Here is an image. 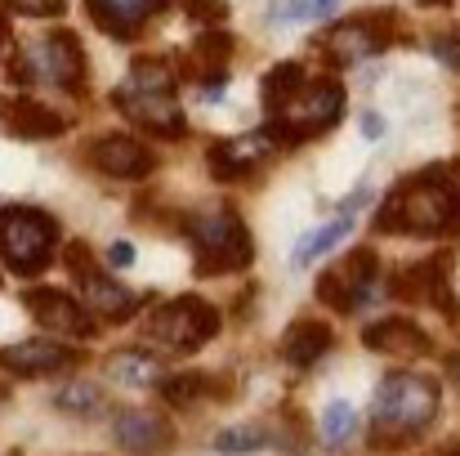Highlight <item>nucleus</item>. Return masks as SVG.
<instances>
[{"label": "nucleus", "instance_id": "f257e3e1", "mask_svg": "<svg viewBox=\"0 0 460 456\" xmlns=\"http://www.w3.org/2000/svg\"><path fill=\"white\" fill-rule=\"evenodd\" d=\"M438 416V385L425 371H389L371 403V448L394 452L416 443Z\"/></svg>", "mask_w": 460, "mask_h": 456}, {"label": "nucleus", "instance_id": "f03ea898", "mask_svg": "<svg viewBox=\"0 0 460 456\" xmlns=\"http://www.w3.org/2000/svg\"><path fill=\"white\" fill-rule=\"evenodd\" d=\"M456 219V197H452V179L447 165H429L411 179H402L389 201L376 215L380 233H411V237H434V233H452Z\"/></svg>", "mask_w": 460, "mask_h": 456}, {"label": "nucleus", "instance_id": "7ed1b4c3", "mask_svg": "<svg viewBox=\"0 0 460 456\" xmlns=\"http://www.w3.org/2000/svg\"><path fill=\"white\" fill-rule=\"evenodd\" d=\"M112 99L139 130H148L156 139H183L188 130L183 108L174 103V67L165 58H139Z\"/></svg>", "mask_w": 460, "mask_h": 456}, {"label": "nucleus", "instance_id": "20e7f679", "mask_svg": "<svg viewBox=\"0 0 460 456\" xmlns=\"http://www.w3.org/2000/svg\"><path fill=\"white\" fill-rule=\"evenodd\" d=\"M188 242H192V251H197V273H201V278L237 273V269H246L251 255H255L246 224H242L237 210H228V206L188 219Z\"/></svg>", "mask_w": 460, "mask_h": 456}, {"label": "nucleus", "instance_id": "39448f33", "mask_svg": "<svg viewBox=\"0 0 460 456\" xmlns=\"http://www.w3.org/2000/svg\"><path fill=\"white\" fill-rule=\"evenodd\" d=\"M58 246V224L36 210V206H0V260L9 273L31 278L54 260Z\"/></svg>", "mask_w": 460, "mask_h": 456}, {"label": "nucleus", "instance_id": "423d86ee", "mask_svg": "<svg viewBox=\"0 0 460 456\" xmlns=\"http://www.w3.org/2000/svg\"><path fill=\"white\" fill-rule=\"evenodd\" d=\"M344 112V90L340 81H313L305 76L300 90L273 108V135L278 144H300V139H313L322 130H331Z\"/></svg>", "mask_w": 460, "mask_h": 456}, {"label": "nucleus", "instance_id": "0eeeda50", "mask_svg": "<svg viewBox=\"0 0 460 456\" xmlns=\"http://www.w3.org/2000/svg\"><path fill=\"white\" fill-rule=\"evenodd\" d=\"M215 335H219V313L201 296H179V300L161 304L144 322V340L156 344L161 353H197Z\"/></svg>", "mask_w": 460, "mask_h": 456}, {"label": "nucleus", "instance_id": "6e6552de", "mask_svg": "<svg viewBox=\"0 0 460 456\" xmlns=\"http://www.w3.org/2000/svg\"><path fill=\"white\" fill-rule=\"evenodd\" d=\"M13 81H49L58 90H81L85 81V54L81 40L72 31H49L40 40H31L18 58H13Z\"/></svg>", "mask_w": 460, "mask_h": 456}, {"label": "nucleus", "instance_id": "1a4fd4ad", "mask_svg": "<svg viewBox=\"0 0 460 456\" xmlns=\"http://www.w3.org/2000/svg\"><path fill=\"white\" fill-rule=\"evenodd\" d=\"M380 287V260L376 251H353L344 260H335L322 278H317V300L340 308V313H353L376 296Z\"/></svg>", "mask_w": 460, "mask_h": 456}, {"label": "nucleus", "instance_id": "9d476101", "mask_svg": "<svg viewBox=\"0 0 460 456\" xmlns=\"http://www.w3.org/2000/svg\"><path fill=\"white\" fill-rule=\"evenodd\" d=\"M67 269H72V278L81 282V296H85V304H90L99 317L121 322V317H130V313L139 308L135 291H126L121 282H112V278L90 260V251H85L81 242H72V246H67Z\"/></svg>", "mask_w": 460, "mask_h": 456}, {"label": "nucleus", "instance_id": "9b49d317", "mask_svg": "<svg viewBox=\"0 0 460 456\" xmlns=\"http://www.w3.org/2000/svg\"><path fill=\"white\" fill-rule=\"evenodd\" d=\"M389 287H394V296H402V300L438 308L443 317H456L460 313L456 296H452V282H447V255H434V260H420V264L394 273Z\"/></svg>", "mask_w": 460, "mask_h": 456}, {"label": "nucleus", "instance_id": "f8f14e48", "mask_svg": "<svg viewBox=\"0 0 460 456\" xmlns=\"http://www.w3.org/2000/svg\"><path fill=\"white\" fill-rule=\"evenodd\" d=\"M376 22H380V18L335 22L331 31H322V36H317V49H322L331 63L353 67V63H362V58H371V54H380V49L389 45V27H376Z\"/></svg>", "mask_w": 460, "mask_h": 456}, {"label": "nucleus", "instance_id": "ddd939ff", "mask_svg": "<svg viewBox=\"0 0 460 456\" xmlns=\"http://www.w3.org/2000/svg\"><path fill=\"white\" fill-rule=\"evenodd\" d=\"M22 304H27L31 317H36L45 331H54V335H72V340L94 335V317L72 300L67 291H58V287H31V291H22Z\"/></svg>", "mask_w": 460, "mask_h": 456}, {"label": "nucleus", "instance_id": "4468645a", "mask_svg": "<svg viewBox=\"0 0 460 456\" xmlns=\"http://www.w3.org/2000/svg\"><path fill=\"white\" fill-rule=\"evenodd\" d=\"M273 152H278V135H273V130H246V135H237V139L210 144L206 161H210V174H215V179H242V174H251L255 165H264Z\"/></svg>", "mask_w": 460, "mask_h": 456}, {"label": "nucleus", "instance_id": "2eb2a0df", "mask_svg": "<svg viewBox=\"0 0 460 456\" xmlns=\"http://www.w3.org/2000/svg\"><path fill=\"white\" fill-rule=\"evenodd\" d=\"M0 126L13 139H54L67 130V117L27 94H9V99H0Z\"/></svg>", "mask_w": 460, "mask_h": 456}, {"label": "nucleus", "instance_id": "dca6fc26", "mask_svg": "<svg viewBox=\"0 0 460 456\" xmlns=\"http://www.w3.org/2000/svg\"><path fill=\"white\" fill-rule=\"evenodd\" d=\"M90 161L103 174H112V179H144V174H153V165H156L153 148H144L130 135H103V139H94L90 144Z\"/></svg>", "mask_w": 460, "mask_h": 456}, {"label": "nucleus", "instance_id": "f3484780", "mask_svg": "<svg viewBox=\"0 0 460 456\" xmlns=\"http://www.w3.org/2000/svg\"><path fill=\"white\" fill-rule=\"evenodd\" d=\"M72 362H76V353L58 340H22V344L0 349V367L13 376H49V371H63Z\"/></svg>", "mask_w": 460, "mask_h": 456}, {"label": "nucleus", "instance_id": "a211bd4d", "mask_svg": "<svg viewBox=\"0 0 460 456\" xmlns=\"http://www.w3.org/2000/svg\"><path fill=\"white\" fill-rule=\"evenodd\" d=\"M362 340H367V349H376V353H385V358H398V362H411V358H425V353H429V335H425L416 322H407V317L371 322V326L362 331Z\"/></svg>", "mask_w": 460, "mask_h": 456}, {"label": "nucleus", "instance_id": "6ab92c4d", "mask_svg": "<svg viewBox=\"0 0 460 456\" xmlns=\"http://www.w3.org/2000/svg\"><path fill=\"white\" fill-rule=\"evenodd\" d=\"M112 434H117V443L126 448V452L135 456H161L170 443H174V430L165 425V416H156V412H121L117 416V425H112Z\"/></svg>", "mask_w": 460, "mask_h": 456}, {"label": "nucleus", "instance_id": "aec40b11", "mask_svg": "<svg viewBox=\"0 0 460 456\" xmlns=\"http://www.w3.org/2000/svg\"><path fill=\"white\" fill-rule=\"evenodd\" d=\"M85 4H90L94 22H99L108 36H135L170 0H85Z\"/></svg>", "mask_w": 460, "mask_h": 456}, {"label": "nucleus", "instance_id": "412c9836", "mask_svg": "<svg viewBox=\"0 0 460 456\" xmlns=\"http://www.w3.org/2000/svg\"><path fill=\"white\" fill-rule=\"evenodd\" d=\"M331 344H335V335H331L326 322L300 317V322H291V331L282 335V358H287L291 367H313V362L326 358Z\"/></svg>", "mask_w": 460, "mask_h": 456}, {"label": "nucleus", "instance_id": "4be33fe9", "mask_svg": "<svg viewBox=\"0 0 460 456\" xmlns=\"http://www.w3.org/2000/svg\"><path fill=\"white\" fill-rule=\"evenodd\" d=\"M233 58V36L228 31H206L197 36V45L188 49V72L201 76V85H224V67Z\"/></svg>", "mask_w": 460, "mask_h": 456}, {"label": "nucleus", "instance_id": "5701e85b", "mask_svg": "<svg viewBox=\"0 0 460 456\" xmlns=\"http://www.w3.org/2000/svg\"><path fill=\"white\" fill-rule=\"evenodd\" d=\"M349 233H353V215H344V210H340L331 224H322V228H313V233H305V237H300V246H296L291 264H296V269H308L317 255H326L331 246H340Z\"/></svg>", "mask_w": 460, "mask_h": 456}, {"label": "nucleus", "instance_id": "b1692460", "mask_svg": "<svg viewBox=\"0 0 460 456\" xmlns=\"http://www.w3.org/2000/svg\"><path fill=\"white\" fill-rule=\"evenodd\" d=\"M108 376H117L121 385H135V389H148L156 385V362L148 353H135V349H121L108 358Z\"/></svg>", "mask_w": 460, "mask_h": 456}, {"label": "nucleus", "instance_id": "393cba45", "mask_svg": "<svg viewBox=\"0 0 460 456\" xmlns=\"http://www.w3.org/2000/svg\"><path fill=\"white\" fill-rule=\"evenodd\" d=\"M156 389H161V398L170 407H188V403H197V398L210 394V376H201V371H174V376L156 380Z\"/></svg>", "mask_w": 460, "mask_h": 456}, {"label": "nucleus", "instance_id": "a878e982", "mask_svg": "<svg viewBox=\"0 0 460 456\" xmlns=\"http://www.w3.org/2000/svg\"><path fill=\"white\" fill-rule=\"evenodd\" d=\"M308 72L300 67V63H278L269 76H264V108L273 112L278 103H287L296 90H300V81H305Z\"/></svg>", "mask_w": 460, "mask_h": 456}, {"label": "nucleus", "instance_id": "bb28decb", "mask_svg": "<svg viewBox=\"0 0 460 456\" xmlns=\"http://www.w3.org/2000/svg\"><path fill=\"white\" fill-rule=\"evenodd\" d=\"M353 430H358V416H353V407H349L344 398H335V403L322 412V439H326V448H340V443H349V439H353Z\"/></svg>", "mask_w": 460, "mask_h": 456}, {"label": "nucleus", "instance_id": "cd10ccee", "mask_svg": "<svg viewBox=\"0 0 460 456\" xmlns=\"http://www.w3.org/2000/svg\"><path fill=\"white\" fill-rule=\"evenodd\" d=\"M54 407H58V412H72V416H94V412L103 407V398H99L94 385L76 380V385H63V389L54 394Z\"/></svg>", "mask_w": 460, "mask_h": 456}, {"label": "nucleus", "instance_id": "c85d7f7f", "mask_svg": "<svg viewBox=\"0 0 460 456\" xmlns=\"http://www.w3.org/2000/svg\"><path fill=\"white\" fill-rule=\"evenodd\" d=\"M269 439L255 430V425H237V430H224V434H215V448L219 452H260Z\"/></svg>", "mask_w": 460, "mask_h": 456}, {"label": "nucleus", "instance_id": "c756f323", "mask_svg": "<svg viewBox=\"0 0 460 456\" xmlns=\"http://www.w3.org/2000/svg\"><path fill=\"white\" fill-rule=\"evenodd\" d=\"M0 9H13V13H27V18H58L67 4L63 0H0Z\"/></svg>", "mask_w": 460, "mask_h": 456}, {"label": "nucleus", "instance_id": "7c9ffc66", "mask_svg": "<svg viewBox=\"0 0 460 456\" xmlns=\"http://www.w3.org/2000/svg\"><path fill=\"white\" fill-rule=\"evenodd\" d=\"M429 49H434V58H438L443 67L460 72V27H456V31H443V36H434V40H429Z\"/></svg>", "mask_w": 460, "mask_h": 456}, {"label": "nucleus", "instance_id": "2f4dec72", "mask_svg": "<svg viewBox=\"0 0 460 456\" xmlns=\"http://www.w3.org/2000/svg\"><path fill=\"white\" fill-rule=\"evenodd\" d=\"M269 18L273 22H282V27H291V22H305V0H269Z\"/></svg>", "mask_w": 460, "mask_h": 456}, {"label": "nucleus", "instance_id": "473e14b6", "mask_svg": "<svg viewBox=\"0 0 460 456\" xmlns=\"http://www.w3.org/2000/svg\"><path fill=\"white\" fill-rule=\"evenodd\" d=\"M183 9L197 18V22H224V0H183Z\"/></svg>", "mask_w": 460, "mask_h": 456}, {"label": "nucleus", "instance_id": "72a5a7b5", "mask_svg": "<svg viewBox=\"0 0 460 456\" xmlns=\"http://www.w3.org/2000/svg\"><path fill=\"white\" fill-rule=\"evenodd\" d=\"M108 264H112V269L135 264V246H130V242H112V246H108Z\"/></svg>", "mask_w": 460, "mask_h": 456}, {"label": "nucleus", "instance_id": "f704fd0d", "mask_svg": "<svg viewBox=\"0 0 460 456\" xmlns=\"http://www.w3.org/2000/svg\"><path fill=\"white\" fill-rule=\"evenodd\" d=\"M362 135H367V139H380V135H385V121H380L376 112H367V117H362Z\"/></svg>", "mask_w": 460, "mask_h": 456}, {"label": "nucleus", "instance_id": "c9c22d12", "mask_svg": "<svg viewBox=\"0 0 460 456\" xmlns=\"http://www.w3.org/2000/svg\"><path fill=\"white\" fill-rule=\"evenodd\" d=\"M340 0H305V13H313V18H322V13H331Z\"/></svg>", "mask_w": 460, "mask_h": 456}, {"label": "nucleus", "instance_id": "e433bc0d", "mask_svg": "<svg viewBox=\"0 0 460 456\" xmlns=\"http://www.w3.org/2000/svg\"><path fill=\"white\" fill-rule=\"evenodd\" d=\"M452 376H460V358H452Z\"/></svg>", "mask_w": 460, "mask_h": 456}, {"label": "nucleus", "instance_id": "4c0bfd02", "mask_svg": "<svg viewBox=\"0 0 460 456\" xmlns=\"http://www.w3.org/2000/svg\"><path fill=\"white\" fill-rule=\"evenodd\" d=\"M0 45H4V22H0Z\"/></svg>", "mask_w": 460, "mask_h": 456}, {"label": "nucleus", "instance_id": "58836bf2", "mask_svg": "<svg viewBox=\"0 0 460 456\" xmlns=\"http://www.w3.org/2000/svg\"><path fill=\"white\" fill-rule=\"evenodd\" d=\"M443 456H460V448H452V452H443Z\"/></svg>", "mask_w": 460, "mask_h": 456}, {"label": "nucleus", "instance_id": "ea45409f", "mask_svg": "<svg viewBox=\"0 0 460 456\" xmlns=\"http://www.w3.org/2000/svg\"><path fill=\"white\" fill-rule=\"evenodd\" d=\"M0 398H4V389H0Z\"/></svg>", "mask_w": 460, "mask_h": 456}]
</instances>
